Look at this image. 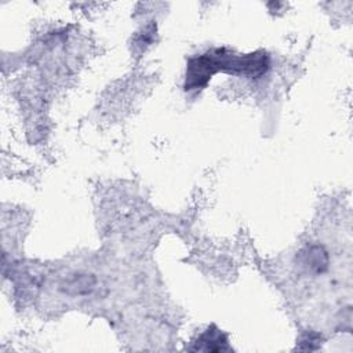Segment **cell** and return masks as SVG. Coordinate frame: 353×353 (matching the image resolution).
<instances>
[{
    "mask_svg": "<svg viewBox=\"0 0 353 353\" xmlns=\"http://www.w3.org/2000/svg\"><path fill=\"white\" fill-rule=\"evenodd\" d=\"M269 68V55L265 51L251 54H236L226 48H214L188 62L185 76V91H197L207 85L215 73L236 76H261Z\"/></svg>",
    "mask_w": 353,
    "mask_h": 353,
    "instance_id": "1",
    "label": "cell"
},
{
    "mask_svg": "<svg viewBox=\"0 0 353 353\" xmlns=\"http://www.w3.org/2000/svg\"><path fill=\"white\" fill-rule=\"evenodd\" d=\"M193 350H204V352L229 350L228 338L223 332H221L216 327L212 325L199 336Z\"/></svg>",
    "mask_w": 353,
    "mask_h": 353,
    "instance_id": "2",
    "label": "cell"
},
{
    "mask_svg": "<svg viewBox=\"0 0 353 353\" xmlns=\"http://www.w3.org/2000/svg\"><path fill=\"white\" fill-rule=\"evenodd\" d=\"M327 262H328L327 254L323 251L321 247H310L305 254V259H303V265H306L309 270H313V272H323L327 266Z\"/></svg>",
    "mask_w": 353,
    "mask_h": 353,
    "instance_id": "3",
    "label": "cell"
}]
</instances>
